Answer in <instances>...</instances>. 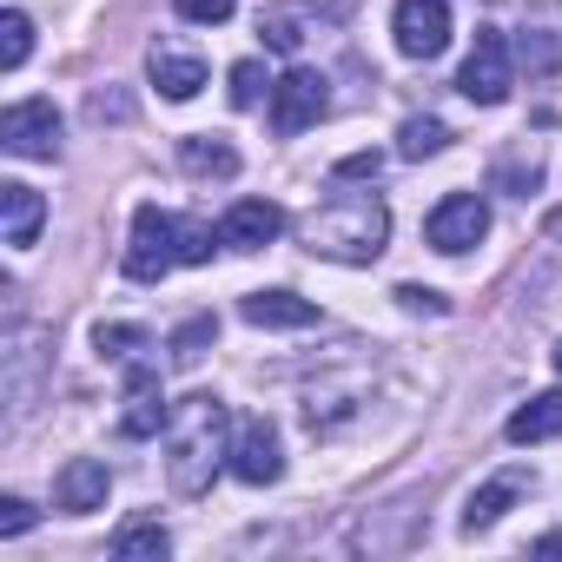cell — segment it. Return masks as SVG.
Masks as SVG:
<instances>
[{
  "instance_id": "31",
  "label": "cell",
  "mask_w": 562,
  "mask_h": 562,
  "mask_svg": "<svg viewBox=\"0 0 562 562\" xmlns=\"http://www.w3.org/2000/svg\"><path fill=\"white\" fill-rule=\"evenodd\" d=\"M378 166H384L378 153H351V159L338 166V179H378Z\"/></svg>"
},
{
  "instance_id": "32",
  "label": "cell",
  "mask_w": 562,
  "mask_h": 562,
  "mask_svg": "<svg viewBox=\"0 0 562 562\" xmlns=\"http://www.w3.org/2000/svg\"><path fill=\"white\" fill-rule=\"evenodd\" d=\"M536 555H562V536H542V542H536Z\"/></svg>"
},
{
  "instance_id": "3",
  "label": "cell",
  "mask_w": 562,
  "mask_h": 562,
  "mask_svg": "<svg viewBox=\"0 0 562 562\" xmlns=\"http://www.w3.org/2000/svg\"><path fill=\"white\" fill-rule=\"evenodd\" d=\"M172 265H186V251H179V218L159 212V205H139V212H133V238H126V278H133V285H159Z\"/></svg>"
},
{
  "instance_id": "13",
  "label": "cell",
  "mask_w": 562,
  "mask_h": 562,
  "mask_svg": "<svg viewBox=\"0 0 562 562\" xmlns=\"http://www.w3.org/2000/svg\"><path fill=\"white\" fill-rule=\"evenodd\" d=\"M238 318L258 325V331H312L318 325V305L299 299V292H245Z\"/></svg>"
},
{
  "instance_id": "29",
  "label": "cell",
  "mask_w": 562,
  "mask_h": 562,
  "mask_svg": "<svg viewBox=\"0 0 562 562\" xmlns=\"http://www.w3.org/2000/svg\"><path fill=\"white\" fill-rule=\"evenodd\" d=\"M34 529V503L27 496H0V536H27Z\"/></svg>"
},
{
  "instance_id": "25",
  "label": "cell",
  "mask_w": 562,
  "mask_h": 562,
  "mask_svg": "<svg viewBox=\"0 0 562 562\" xmlns=\"http://www.w3.org/2000/svg\"><path fill=\"white\" fill-rule=\"evenodd\" d=\"M516 60L542 80V74H555V67H562V47H555V34H522V41H516Z\"/></svg>"
},
{
  "instance_id": "28",
  "label": "cell",
  "mask_w": 562,
  "mask_h": 562,
  "mask_svg": "<svg viewBox=\"0 0 562 562\" xmlns=\"http://www.w3.org/2000/svg\"><path fill=\"white\" fill-rule=\"evenodd\" d=\"M218 245H225V238H218L212 225H192V218H179V251H186V265H205Z\"/></svg>"
},
{
  "instance_id": "2",
  "label": "cell",
  "mask_w": 562,
  "mask_h": 562,
  "mask_svg": "<svg viewBox=\"0 0 562 562\" xmlns=\"http://www.w3.org/2000/svg\"><path fill=\"white\" fill-rule=\"evenodd\" d=\"M299 238L305 251L318 258H338V265H371L391 238V205L378 192H331L325 205H312L299 218Z\"/></svg>"
},
{
  "instance_id": "12",
  "label": "cell",
  "mask_w": 562,
  "mask_h": 562,
  "mask_svg": "<svg viewBox=\"0 0 562 562\" xmlns=\"http://www.w3.org/2000/svg\"><path fill=\"white\" fill-rule=\"evenodd\" d=\"M278 232H285V205H271V199H238L225 218H218V238L232 251H265Z\"/></svg>"
},
{
  "instance_id": "10",
  "label": "cell",
  "mask_w": 562,
  "mask_h": 562,
  "mask_svg": "<svg viewBox=\"0 0 562 562\" xmlns=\"http://www.w3.org/2000/svg\"><path fill=\"white\" fill-rule=\"evenodd\" d=\"M166 391H159V371L146 364V358H133L126 364V411H120V430L126 437H159L166 430Z\"/></svg>"
},
{
  "instance_id": "18",
  "label": "cell",
  "mask_w": 562,
  "mask_h": 562,
  "mask_svg": "<svg viewBox=\"0 0 562 562\" xmlns=\"http://www.w3.org/2000/svg\"><path fill=\"white\" fill-rule=\"evenodd\" d=\"M179 166L192 179H232L238 172V153L225 139H212V133H192V139H179Z\"/></svg>"
},
{
  "instance_id": "8",
  "label": "cell",
  "mask_w": 562,
  "mask_h": 562,
  "mask_svg": "<svg viewBox=\"0 0 562 562\" xmlns=\"http://www.w3.org/2000/svg\"><path fill=\"white\" fill-rule=\"evenodd\" d=\"M232 476L251 483V490H265V483L285 476V443H278V424L271 417H245L232 430Z\"/></svg>"
},
{
  "instance_id": "22",
  "label": "cell",
  "mask_w": 562,
  "mask_h": 562,
  "mask_svg": "<svg viewBox=\"0 0 562 562\" xmlns=\"http://www.w3.org/2000/svg\"><path fill=\"white\" fill-rule=\"evenodd\" d=\"M27 54H34V21L21 14V8H8L0 14V67H27Z\"/></svg>"
},
{
  "instance_id": "21",
  "label": "cell",
  "mask_w": 562,
  "mask_h": 562,
  "mask_svg": "<svg viewBox=\"0 0 562 562\" xmlns=\"http://www.w3.org/2000/svg\"><path fill=\"white\" fill-rule=\"evenodd\" d=\"M443 146H450V126L430 120V113H424V120H404V133H397V153H404V159H437Z\"/></svg>"
},
{
  "instance_id": "34",
  "label": "cell",
  "mask_w": 562,
  "mask_h": 562,
  "mask_svg": "<svg viewBox=\"0 0 562 562\" xmlns=\"http://www.w3.org/2000/svg\"><path fill=\"white\" fill-rule=\"evenodd\" d=\"M555 232H562V218H555Z\"/></svg>"
},
{
  "instance_id": "4",
  "label": "cell",
  "mask_w": 562,
  "mask_h": 562,
  "mask_svg": "<svg viewBox=\"0 0 562 562\" xmlns=\"http://www.w3.org/2000/svg\"><path fill=\"white\" fill-rule=\"evenodd\" d=\"M509 87H516V54H509V41L496 27H483L476 47H470V60H463V74H457V93L470 106H503Z\"/></svg>"
},
{
  "instance_id": "17",
  "label": "cell",
  "mask_w": 562,
  "mask_h": 562,
  "mask_svg": "<svg viewBox=\"0 0 562 562\" xmlns=\"http://www.w3.org/2000/svg\"><path fill=\"white\" fill-rule=\"evenodd\" d=\"M549 437H562V391H542L509 411V443H549Z\"/></svg>"
},
{
  "instance_id": "6",
  "label": "cell",
  "mask_w": 562,
  "mask_h": 562,
  "mask_svg": "<svg viewBox=\"0 0 562 562\" xmlns=\"http://www.w3.org/2000/svg\"><path fill=\"white\" fill-rule=\"evenodd\" d=\"M391 41L404 60H437L450 47V0H397L391 8Z\"/></svg>"
},
{
  "instance_id": "26",
  "label": "cell",
  "mask_w": 562,
  "mask_h": 562,
  "mask_svg": "<svg viewBox=\"0 0 562 562\" xmlns=\"http://www.w3.org/2000/svg\"><path fill=\"white\" fill-rule=\"evenodd\" d=\"M271 87H278V80H265L258 60H238V67H232V106H258Z\"/></svg>"
},
{
  "instance_id": "30",
  "label": "cell",
  "mask_w": 562,
  "mask_h": 562,
  "mask_svg": "<svg viewBox=\"0 0 562 562\" xmlns=\"http://www.w3.org/2000/svg\"><path fill=\"white\" fill-rule=\"evenodd\" d=\"M397 305H404V312H424V318H443V312H450L443 292H430V285H397Z\"/></svg>"
},
{
  "instance_id": "33",
  "label": "cell",
  "mask_w": 562,
  "mask_h": 562,
  "mask_svg": "<svg viewBox=\"0 0 562 562\" xmlns=\"http://www.w3.org/2000/svg\"><path fill=\"white\" fill-rule=\"evenodd\" d=\"M555 371H562V345H555Z\"/></svg>"
},
{
  "instance_id": "14",
  "label": "cell",
  "mask_w": 562,
  "mask_h": 562,
  "mask_svg": "<svg viewBox=\"0 0 562 562\" xmlns=\"http://www.w3.org/2000/svg\"><path fill=\"white\" fill-rule=\"evenodd\" d=\"M529 490H536V476H529V470H496L483 490H470V503H463V536H483V529H490L509 503H522Z\"/></svg>"
},
{
  "instance_id": "15",
  "label": "cell",
  "mask_w": 562,
  "mask_h": 562,
  "mask_svg": "<svg viewBox=\"0 0 562 562\" xmlns=\"http://www.w3.org/2000/svg\"><path fill=\"white\" fill-rule=\"evenodd\" d=\"M0 225H8V245L14 251H27L41 238V225H47V199L27 179H8V186H0Z\"/></svg>"
},
{
  "instance_id": "9",
  "label": "cell",
  "mask_w": 562,
  "mask_h": 562,
  "mask_svg": "<svg viewBox=\"0 0 562 562\" xmlns=\"http://www.w3.org/2000/svg\"><path fill=\"white\" fill-rule=\"evenodd\" d=\"M331 113V93H325V74H312V67H292L285 80L271 87V126L278 133H305V126H318Z\"/></svg>"
},
{
  "instance_id": "16",
  "label": "cell",
  "mask_w": 562,
  "mask_h": 562,
  "mask_svg": "<svg viewBox=\"0 0 562 562\" xmlns=\"http://www.w3.org/2000/svg\"><path fill=\"white\" fill-rule=\"evenodd\" d=\"M146 74H153V87L166 93V100H199V87H205V60L199 54H179V47H153L146 54Z\"/></svg>"
},
{
  "instance_id": "24",
  "label": "cell",
  "mask_w": 562,
  "mask_h": 562,
  "mask_svg": "<svg viewBox=\"0 0 562 562\" xmlns=\"http://www.w3.org/2000/svg\"><path fill=\"white\" fill-rule=\"evenodd\" d=\"M93 345H100V358L133 364V358L146 351V331H139V325H100V331H93Z\"/></svg>"
},
{
  "instance_id": "20",
  "label": "cell",
  "mask_w": 562,
  "mask_h": 562,
  "mask_svg": "<svg viewBox=\"0 0 562 562\" xmlns=\"http://www.w3.org/2000/svg\"><path fill=\"white\" fill-rule=\"evenodd\" d=\"M258 34H265V47H271V54H299V47L312 41L305 14H292V8H265V14H258Z\"/></svg>"
},
{
  "instance_id": "7",
  "label": "cell",
  "mask_w": 562,
  "mask_h": 562,
  "mask_svg": "<svg viewBox=\"0 0 562 562\" xmlns=\"http://www.w3.org/2000/svg\"><path fill=\"white\" fill-rule=\"evenodd\" d=\"M0 146L14 159H54L60 153V106L54 100H14L0 113Z\"/></svg>"
},
{
  "instance_id": "1",
  "label": "cell",
  "mask_w": 562,
  "mask_h": 562,
  "mask_svg": "<svg viewBox=\"0 0 562 562\" xmlns=\"http://www.w3.org/2000/svg\"><path fill=\"white\" fill-rule=\"evenodd\" d=\"M218 470H232V411L225 397L192 391L166 417V483L179 496H205Z\"/></svg>"
},
{
  "instance_id": "11",
  "label": "cell",
  "mask_w": 562,
  "mask_h": 562,
  "mask_svg": "<svg viewBox=\"0 0 562 562\" xmlns=\"http://www.w3.org/2000/svg\"><path fill=\"white\" fill-rule=\"evenodd\" d=\"M106 496H113V470L100 457H74L54 476V509H67V516H93V509H106Z\"/></svg>"
},
{
  "instance_id": "27",
  "label": "cell",
  "mask_w": 562,
  "mask_h": 562,
  "mask_svg": "<svg viewBox=\"0 0 562 562\" xmlns=\"http://www.w3.org/2000/svg\"><path fill=\"white\" fill-rule=\"evenodd\" d=\"M232 8H238V0H172V14L192 21V27H225Z\"/></svg>"
},
{
  "instance_id": "5",
  "label": "cell",
  "mask_w": 562,
  "mask_h": 562,
  "mask_svg": "<svg viewBox=\"0 0 562 562\" xmlns=\"http://www.w3.org/2000/svg\"><path fill=\"white\" fill-rule=\"evenodd\" d=\"M483 232H490V205H483L476 192H443V199L430 205V218H424V238H430V251H443V258H463L470 245H483Z\"/></svg>"
},
{
  "instance_id": "19",
  "label": "cell",
  "mask_w": 562,
  "mask_h": 562,
  "mask_svg": "<svg viewBox=\"0 0 562 562\" xmlns=\"http://www.w3.org/2000/svg\"><path fill=\"white\" fill-rule=\"evenodd\" d=\"M113 555H120V562H166V555H172V536H166L159 522H126V529L113 536Z\"/></svg>"
},
{
  "instance_id": "23",
  "label": "cell",
  "mask_w": 562,
  "mask_h": 562,
  "mask_svg": "<svg viewBox=\"0 0 562 562\" xmlns=\"http://www.w3.org/2000/svg\"><path fill=\"white\" fill-rule=\"evenodd\" d=\"M212 338H218V318H212V312H199V318H186V325L172 331V364H199Z\"/></svg>"
}]
</instances>
